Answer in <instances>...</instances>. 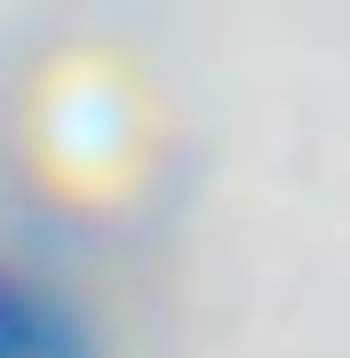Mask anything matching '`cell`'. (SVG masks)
<instances>
[{"mask_svg": "<svg viewBox=\"0 0 350 358\" xmlns=\"http://www.w3.org/2000/svg\"><path fill=\"white\" fill-rule=\"evenodd\" d=\"M0 358H88L72 303H56L40 279L0 263Z\"/></svg>", "mask_w": 350, "mask_h": 358, "instance_id": "1", "label": "cell"}]
</instances>
